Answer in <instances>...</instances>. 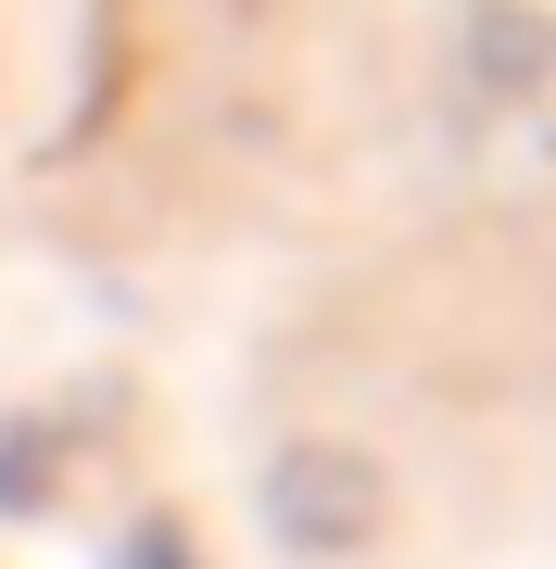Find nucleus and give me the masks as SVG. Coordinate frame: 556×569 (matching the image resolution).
I'll return each instance as SVG.
<instances>
[]
</instances>
